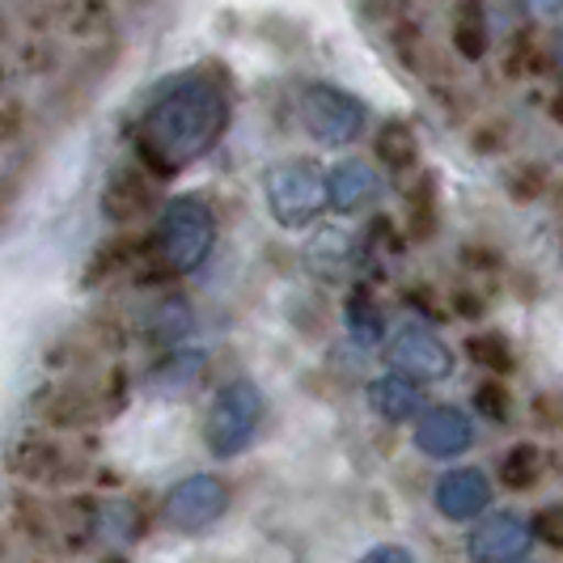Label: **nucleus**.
<instances>
[{
	"mask_svg": "<svg viewBox=\"0 0 563 563\" xmlns=\"http://www.w3.org/2000/svg\"><path fill=\"white\" fill-rule=\"evenodd\" d=\"M229 128V93L208 73L169 81L144 111L136 128V153L157 178L199 162Z\"/></svg>",
	"mask_w": 563,
	"mask_h": 563,
	"instance_id": "nucleus-1",
	"label": "nucleus"
},
{
	"mask_svg": "<svg viewBox=\"0 0 563 563\" xmlns=\"http://www.w3.org/2000/svg\"><path fill=\"white\" fill-rule=\"evenodd\" d=\"M217 246V212L208 208V199L178 196L166 203V212L157 217L153 229V251L166 272H196L199 263Z\"/></svg>",
	"mask_w": 563,
	"mask_h": 563,
	"instance_id": "nucleus-2",
	"label": "nucleus"
},
{
	"mask_svg": "<svg viewBox=\"0 0 563 563\" xmlns=\"http://www.w3.org/2000/svg\"><path fill=\"white\" fill-rule=\"evenodd\" d=\"M258 423H263V395H258V386L246 382V377L221 386V395L212 398L208 420H203L208 453L221 457V462L246 453L254 445V437H258Z\"/></svg>",
	"mask_w": 563,
	"mask_h": 563,
	"instance_id": "nucleus-3",
	"label": "nucleus"
},
{
	"mask_svg": "<svg viewBox=\"0 0 563 563\" xmlns=\"http://www.w3.org/2000/svg\"><path fill=\"white\" fill-rule=\"evenodd\" d=\"M263 196L284 229H306L327 208V178L310 157H288L263 174Z\"/></svg>",
	"mask_w": 563,
	"mask_h": 563,
	"instance_id": "nucleus-4",
	"label": "nucleus"
},
{
	"mask_svg": "<svg viewBox=\"0 0 563 563\" xmlns=\"http://www.w3.org/2000/svg\"><path fill=\"white\" fill-rule=\"evenodd\" d=\"M297 114H301V128L310 132L318 144H352L368 123L365 102L347 89H335L327 81L301 85L297 93Z\"/></svg>",
	"mask_w": 563,
	"mask_h": 563,
	"instance_id": "nucleus-5",
	"label": "nucleus"
},
{
	"mask_svg": "<svg viewBox=\"0 0 563 563\" xmlns=\"http://www.w3.org/2000/svg\"><path fill=\"white\" fill-rule=\"evenodd\" d=\"M229 508V487L217 475H191L174 483L162 500V521L174 534H199L212 521H221Z\"/></svg>",
	"mask_w": 563,
	"mask_h": 563,
	"instance_id": "nucleus-6",
	"label": "nucleus"
},
{
	"mask_svg": "<svg viewBox=\"0 0 563 563\" xmlns=\"http://www.w3.org/2000/svg\"><path fill=\"white\" fill-rule=\"evenodd\" d=\"M386 365L395 368L398 377H423V382H432V377H450L453 368V356L450 347L441 343V335H432V331H423L416 322H407V327H398L390 343H386Z\"/></svg>",
	"mask_w": 563,
	"mask_h": 563,
	"instance_id": "nucleus-7",
	"label": "nucleus"
},
{
	"mask_svg": "<svg viewBox=\"0 0 563 563\" xmlns=\"http://www.w3.org/2000/svg\"><path fill=\"white\" fill-rule=\"evenodd\" d=\"M4 466L9 475L26 483H64V471H68V457L59 450L52 437L43 432H22L13 437V445L4 450Z\"/></svg>",
	"mask_w": 563,
	"mask_h": 563,
	"instance_id": "nucleus-8",
	"label": "nucleus"
},
{
	"mask_svg": "<svg viewBox=\"0 0 563 563\" xmlns=\"http://www.w3.org/2000/svg\"><path fill=\"white\" fill-rule=\"evenodd\" d=\"M471 441H475V428L457 407H432L416 423V445L428 457H453V453L471 450Z\"/></svg>",
	"mask_w": 563,
	"mask_h": 563,
	"instance_id": "nucleus-9",
	"label": "nucleus"
},
{
	"mask_svg": "<svg viewBox=\"0 0 563 563\" xmlns=\"http://www.w3.org/2000/svg\"><path fill=\"white\" fill-rule=\"evenodd\" d=\"M487 505H492V487L483 479V471L462 466V471L441 475V483H437V508H441L450 521H471V517H479Z\"/></svg>",
	"mask_w": 563,
	"mask_h": 563,
	"instance_id": "nucleus-10",
	"label": "nucleus"
},
{
	"mask_svg": "<svg viewBox=\"0 0 563 563\" xmlns=\"http://www.w3.org/2000/svg\"><path fill=\"white\" fill-rule=\"evenodd\" d=\"M530 547V534L517 517H492L466 538V555L475 563H508Z\"/></svg>",
	"mask_w": 563,
	"mask_h": 563,
	"instance_id": "nucleus-11",
	"label": "nucleus"
},
{
	"mask_svg": "<svg viewBox=\"0 0 563 563\" xmlns=\"http://www.w3.org/2000/svg\"><path fill=\"white\" fill-rule=\"evenodd\" d=\"M382 196V178L368 162H343L327 174V203L339 212H361Z\"/></svg>",
	"mask_w": 563,
	"mask_h": 563,
	"instance_id": "nucleus-12",
	"label": "nucleus"
},
{
	"mask_svg": "<svg viewBox=\"0 0 563 563\" xmlns=\"http://www.w3.org/2000/svg\"><path fill=\"white\" fill-rule=\"evenodd\" d=\"M148 203H153V191H148V183H144L136 169L114 174L111 183H107V191H102V212H107V221H114V225H132L136 217L148 212Z\"/></svg>",
	"mask_w": 563,
	"mask_h": 563,
	"instance_id": "nucleus-13",
	"label": "nucleus"
},
{
	"mask_svg": "<svg viewBox=\"0 0 563 563\" xmlns=\"http://www.w3.org/2000/svg\"><path fill=\"white\" fill-rule=\"evenodd\" d=\"M38 416L52 423V428H81V423L98 420V402L93 395H85L77 386H52L38 395Z\"/></svg>",
	"mask_w": 563,
	"mask_h": 563,
	"instance_id": "nucleus-14",
	"label": "nucleus"
},
{
	"mask_svg": "<svg viewBox=\"0 0 563 563\" xmlns=\"http://www.w3.org/2000/svg\"><path fill=\"white\" fill-rule=\"evenodd\" d=\"M420 402H423L420 386L407 382V377H398V373H386V377H377V382L368 386V407L390 423L411 420V416L420 411Z\"/></svg>",
	"mask_w": 563,
	"mask_h": 563,
	"instance_id": "nucleus-15",
	"label": "nucleus"
},
{
	"mask_svg": "<svg viewBox=\"0 0 563 563\" xmlns=\"http://www.w3.org/2000/svg\"><path fill=\"white\" fill-rule=\"evenodd\" d=\"M183 335H191V306L183 297H162L153 310L144 313V339L174 347Z\"/></svg>",
	"mask_w": 563,
	"mask_h": 563,
	"instance_id": "nucleus-16",
	"label": "nucleus"
},
{
	"mask_svg": "<svg viewBox=\"0 0 563 563\" xmlns=\"http://www.w3.org/2000/svg\"><path fill=\"white\" fill-rule=\"evenodd\" d=\"M373 153H377L382 166L398 169V174L420 166V141H416V132H411L407 123H398V119L382 123V132L373 136Z\"/></svg>",
	"mask_w": 563,
	"mask_h": 563,
	"instance_id": "nucleus-17",
	"label": "nucleus"
},
{
	"mask_svg": "<svg viewBox=\"0 0 563 563\" xmlns=\"http://www.w3.org/2000/svg\"><path fill=\"white\" fill-rule=\"evenodd\" d=\"M402 229L411 233V242H428V238L437 233V178H432V174H423L420 183L407 191Z\"/></svg>",
	"mask_w": 563,
	"mask_h": 563,
	"instance_id": "nucleus-18",
	"label": "nucleus"
},
{
	"mask_svg": "<svg viewBox=\"0 0 563 563\" xmlns=\"http://www.w3.org/2000/svg\"><path fill=\"white\" fill-rule=\"evenodd\" d=\"M89 538H102V542H136V538H141V517H136V508L114 505V500H98V505H93Z\"/></svg>",
	"mask_w": 563,
	"mask_h": 563,
	"instance_id": "nucleus-19",
	"label": "nucleus"
},
{
	"mask_svg": "<svg viewBox=\"0 0 563 563\" xmlns=\"http://www.w3.org/2000/svg\"><path fill=\"white\" fill-rule=\"evenodd\" d=\"M347 331L361 343H382V335H386V318L373 306V297H368L365 288H356L347 297Z\"/></svg>",
	"mask_w": 563,
	"mask_h": 563,
	"instance_id": "nucleus-20",
	"label": "nucleus"
},
{
	"mask_svg": "<svg viewBox=\"0 0 563 563\" xmlns=\"http://www.w3.org/2000/svg\"><path fill=\"white\" fill-rule=\"evenodd\" d=\"M500 479L505 487L512 492H526V487H534L542 479V453L534 445H517V450L505 453V466H500Z\"/></svg>",
	"mask_w": 563,
	"mask_h": 563,
	"instance_id": "nucleus-21",
	"label": "nucleus"
},
{
	"mask_svg": "<svg viewBox=\"0 0 563 563\" xmlns=\"http://www.w3.org/2000/svg\"><path fill=\"white\" fill-rule=\"evenodd\" d=\"M132 258H136V246H132V238H114V242H107L102 251H98L93 258H89V272H85V284L111 280L114 272L132 267Z\"/></svg>",
	"mask_w": 563,
	"mask_h": 563,
	"instance_id": "nucleus-22",
	"label": "nucleus"
},
{
	"mask_svg": "<svg viewBox=\"0 0 563 563\" xmlns=\"http://www.w3.org/2000/svg\"><path fill=\"white\" fill-rule=\"evenodd\" d=\"M9 517H13V526L26 538H34V542H47V538H52L47 508L38 505V500H30V496H13V500H9Z\"/></svg>",
	"mask_w": 563,
	"mask_h": 563,
	"instance_id": "nucleus-23",
	"label": "nucleus"
},
{
	"mask_svg": "<svg viewBox=\"0 0 563 563\" xmlns=\"http://www.w3.org/2000/svg\"><path fill=\"white\" fill-rule=\"evenodd\" d=\"M199 368H203V352H178V356H169V361H162L157 365V373H153V386L162 390V386H187V382H196Z\"/></svg>",
	"mask_w": 563,
	"mask_h": 563,
	"instance_id": "nucleus-24",
	"label": "nucleus"
},
{
	"mask_svg": "<svg viewBox=\"0 0 563 563\" xmlns=\"http://www.w3.org/2000/svg\"><path fill=\"white\" fill-rule=\"evenodd\" d=\"M466 352L487 373H512V352H508V343L500 335H475L466 343Z\"/></svg>",
	"mask_w": 563,
	"mask_h": 563,
	"instance_id": "nucleus-25",
	"label": "nucleus"
},
{
	"mask_svg": "<svg viewBox=\"0 0 563 563\" xmlns=\"http://www.w3.org/2000/svg\"><path fill=\"white\" fill-rule=\"evenodd\" d=\"M453 47L466 59H479L487 52V30L479 22V9H462V22L453 26Z\"/></svg>",
	"mask_w": 563,
	"mask_h": 563,
	"instance_id": "nucleus-26",
	"label": "nucleus"
},
{
	"mask_svg": "<svg viewBox=\"0 0 563 563\" xmlns=\"http://www.w3.org/2000/svg\"><path fill=\"white\" fill-rule=\"evenodd\" d=\"M26 132V107L18 98H0V144H13Z\"/></svg>",
	"mask_w": 563,
	"mask_h": 563,
	"instance_id": "nucleus-27",
	"label": "nucleus"
},
{
	"mask_svg": "<svg viewBox=\"0 0 563 563\" xmlns=\"http://www.w3.org/2000/svg\"><path fill=\"white\" fill-rule=\"evenodd\" d=\"M475 402H479V411L487 420H508V390L500 382H483L475 390Z\"/></svg>",
	"mask_w": 563,
	"mask_h": 563,
	"instance_id": "nucleus-28",
	"label": "nucleus"
},
{
	"mask_svg": "<svg viewBox=\"0 0 563 563\" xmlns=\"http://www.w3.org/2000/svg\"><path fill=\"white\" fill-rule=\"evenodd\" d=\"M534 534L547 542V547H555V551H563V505H551L538 512L534 521Z\"/></svg>",
	"mask_w": 563,
	"mask_h": 563,
	"instance_id": "nucleus-29",
	"label": "nucleus"
},
{
	"mask_svg": "<svg viewBox=\"0 0 563 563\" xmlns=\"http://www.w3.org/2000/svg\"><path fill=\"white\" fill-rule=\"evenodd\" d=\"M508 191L521 199V203H530V199H538V191H542V174H538L534 166H517L508 174Z\"/></svg>",
	"mask_w": 563,
	"mask_h": 563,
	"instance_id": "nucleus-30",
	"label": "nucleus"
},
{
	"mask_svg": "<svg viewBox=\"0 0 563 563\" xmlns=\"http://www.w3.org/2000/svg\"><path fill=\"white\" fill-rule=\"evenodd\" d=\"M22 59H26V73H47V68H52V64L59 59V52H56V43H43V38H34V43H26Z\"/></svg>",
	"mask_w": 563,
	"mask_h": 563,
	"instance_id": "nucleus-31",
	"label": "nucleus"
},
{
	"mask_svg": "<svg viewBox=\"0 0 563 563\" xmlns=\"http://www.w3.org/2000/svg\"><path fill=\"white\" fill-rule=\"evenodd\" d=\"M534 420L542 423V428H563V395H538Z\"/></svg>",
	"mask_w": 563,
	"mask_h": 563,
	"instance_id": "nucleus-32",
	"label": "nucleus"
},
{
	"mask_svg": "<svg viewBox=\"0 0 563 563\" xmlns=\"http://www.w3.org/2000/svg\"><path fill=\"white\" fill-rule=\"evenodd\" d=\"M356 563H416V555L407 547H373L368 555H361Z\"/></svg>",
	"mask_w": 563,
	"mask_h": 563,
	"instance_id": "nucleus-33",
	"label": "nucleus"
},
{
	"mask_svg": "<svg viewBox=\"0 0 563 563\" xmlns=\"http://www.w3.org/2000/svg\"><path fill=\"white\" fill-rule=\"evenodd\" d=\"M457 313H471V318H479V313H483L479 297H466V292H457Z\"/></svg>",
	"mask_w": 563,
	"mask_h": 563,
	"instance_id": "nucleus-34",
	"label": "nucleus"
},
{
	"mask_svg": "<svg viewBox=\"0 0 563 563\" xmlns=\"http://www.w3.org/2000/svg\"><path fill=\"white\" fill-rule=\"evenodd\" d=\"M551 114H555V119H560V123H563V93H560V98H555V102H551Z\"/></svg>",
	"mask_w": 563,
	"mask_h": 563,
	"instance_id": "nucleus-35",
	"label": "nucleus"
},
{
	"mask_svg": "<svg viewBox=\"0 0 563 563\" xmlns=\"http://www.w3.org/2000/svg\"><path fill=\"white\" fill-rule=\"evenodd\" d=\"M0 38H4V18H0Z\"/></svg>",
	"mask_w": 563,
	"mask_h": 563,
	"instance_id": "nucleus-36",
	"label": "nucleus"
},
{
	"mask_svg": "<svg viewBox=\"0 0 563 563\" xmlns=\"http://www.w3.org/2000/svg\"><path fill=\"white\" fill-rule=\"evenodd\" d=\"M560 52H563V43H560Z\"/></svg>",
	"mask_w": 563,
	"mask_h": 563,
	"instance_id": "nucleus-37",
	"label": "nucleus"
}]
</instances>
